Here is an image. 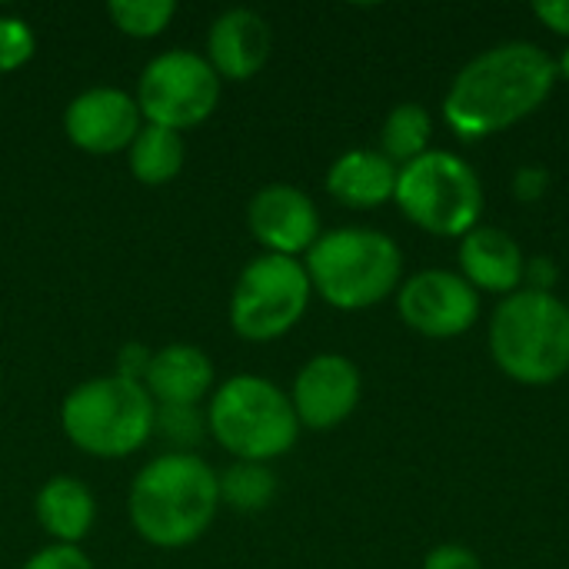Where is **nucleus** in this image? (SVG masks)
<instances>
[{
    "label": "nucleus",
    "mask_w": 569,
    "mask_h": 569,
    "mask_svg": "<svg viewBox=\"0 0 569 569\" xmlns=\"http://www.w3.org/2000/svg\"><path fill=\"white\" fill-rule=\"evenodd\" d=\"M557 63L530 40H507L477 53L450 83L443 120L460 140L493 137L547 103Z\"/></svg>",
    "instance_id": "f257e3e1"
},
{
    "label": "nucleus",
    "mask_w": 569,
    "mask_h": 569,
    "mask_svg": "<svg viewBox=\"0 0 569 569\" xmlns=\"http://www.w3.org/2000/svg\"><path fill=\"white\" fill-rule=\"evenodd\" d=\"M220 513V477L197 453H160L130 483L127 517L133 533L157 550L197 543Z\"/></svg>",
    "instance_id": "f03ea898"
},
{
    "label": "nucleus",
    "mask_w": 569,
    "mask_h": 569,
    "mask_svg": "<svg viewBox=\"0 0 569 569\" xmlns=\"http://www.w3.org/2000/svg\"><path fill=\"white\" fill-rule=\"evenodd\" d=\"M493 363L517 383L547 387L569 373V307L550 290H517L490 320Z\"/></svg>",
    "instance_id": "7ed1b4c3"
},
{
    "label": "nucleus",
    "mask_w": 569,
    "mask_h": 569,
    "mask_svg": "<svg viewBox=\"0 0 569 569\" xmlns=\"http://www.w3.org/2000/svg\"><path fill=\"white\" fill-rule=\"evenodd\" d=\"M207 433L237 463H270L293 450L300 420L290 393L257 373H237L207 400Z\"/></svg>",
    "instance_id": "20e7f679"
},
{
    "label": "nucleus",
    "mask_w": 569,
    "mask_h": 569,
    "mask_svg": "<svg viewBox=\"0 0 569 569\" xmlns=\"http://www.w3.org/2000/svg\"><path fill=\"white\" fill-rule=\"evenodd\" d=\"M67 440L93 460H123L143 450L157 427V403L140 380L107 373L77 383L60 403Z\"/></svg>",
    "instance_id": "39448f33"
},
{
    "label": "nucleus",
    "mask_w": 569,
    "mask_h": 569,
    "mask_svg": "<svg viewBox=\"0 0 569 569\" xmlns=\"http://www.w3.org/2000/svg\"><path fill=\"white\" fill-rule=\"evenodd\" d=\"M307 277L313 293H320L337 310H367L387 300L403 273L400 247L370 227H340L320 233L307 250Z\"/></svg>",
    "instance_id": "423d86ee"
},
{
    "label": "nucleus",
    "mask_w": 569,
    "mask_h": 569,
    "mask_svg": "<svg viewBox=\"0 0 569 569\" xmlns=\"http://www.w3.org/2000/svg\"><path fill=\"white\" fill-rule=\"evenodd\" d=\"M397 207L410 223L437 237H467L483 213V183L477 170L450 153L427 150L397 173Z\"/></svg>",
    "instance_id": "0eeeda50"
},
{
    "label": "nucleus",
    "mask_w": 569,
    "mask_h": 569,
    "mask_svg": "<svg viewBox=\"0 0 569 569\" xmlns=\"http://www.w3.org/2000/svg\"><path fill=\"white\" fill-rule=\"evenodd\" d=\"M310 297L313 287L300 260L260 253L240 270L233 283L227 307L230 330L247 343L280 340L303 320Z\"/></svg>",
    "instance_id": "6e6552de"
},
{
    "label": "nucleus",
    "mask_w": 569,
    "mask_h": 569,
    "mask_svg": "<svg viewBox=\"0 0 569 569\" xmlns=\"http://www.w3.org/2000/svg\"><path fill=\"white\" fill-rule=\"evenodd\" d=\"M220 87L223 80L203 53L173 47L157 53L140 70L133 97L147 123L183 133L213 117L220 103Z\"/></svg>",
    "instance_id": "1a4fd4ad"
},
{
    "label": "nucleus",
    "mask_w": 569,
    "mask_h": 569,
    "mask_svg": "<svg viewBox=\"0 0 569 569\" xmlns=\"http://www.w3.org/2000/svg\"><path fill=\"white\" fill-rule=\"evenodd\" d=\"M397 310L410 330L450 340L477 323L480 293L453 270H420L400 287Z\"/></svg>",
    "instance_id": "9d476101"
},
{
    "label": "nucleus",
    "mask_w": 569,
    "mask_h": 569,
    "mask_svg": "<svg viewBox=\"0 0 569 569\" xmlns=\"http://www.w3.org/2000/svg\"><path fill=\"white\" fill-rule=\"evenodd\" d=\"M143 127V113L137 97L120 87H90L77 93L63 110V133L67 140L93 157L127 153L133 137Z\"/></svg>",
    "instance_id": "9b49d317"
},
{
    "label": "nucleus",
    "mask_w": 569,
    "mask_h": 569,
    "mask_svg": "<svg viewBox=\"0 0 569 569\" xmlns=\"http://www.w3.org/2000/svg\"><path fill=\"white\" fill-rule=\"evenodd\" d=\"M360 370L353 360L340 357V353H320L313 360H307L293 380L290 390V403L293 413L300 420V430H333L343 420H350V413L360 403Z\"/></svg>",
    "instance_id": "f8f14e48"
},
{
    "label": "nucleus",
    "mask_w": 569,
    "mask_h": 569,
    "mask_svg": "<svg viewBox=\"0 0 569 569\" xmlns=\"http://www.w3.org/2000/svg\"><path fill=\"white\" fill-rule=\"evenodd\" d=\"M247 227L263 253L300 257L320 240V213L293 183H267L247 203Z\"/></svg>",
    "instance_id": "ddd939ff"
},
{
    "label": "nucleus",
    "mask_w": 569,
    "mask_h": 569,
    "mask_svg": "<svg viewBox=\"0 0 569 569\" xmlns=\"http://www.w3.org/2000/svg\"><path fill=\"white\" fill-rule=\"evenodd\" d=\"M270 47H273L270 23L250 7H230L210 23L203 57L220 80L243 83L267 67Z\"/></svg>",
    "instance_id": "4468645a"
},
{
    "label": "nucleus",
    "mask_w": 569,
    "mask_h": 569,
    "mask_svg": "<svg viewBox=\"0 0 569 569\" xmlns=\"http://www.w3.org/2000/svg\"><path fill=\"white\" fill-rule=\"evenodd\" d=\"M140 383L157 407H200L217 387V367L193 343H167L153 350Z\"/></svg>",
    "instance_id": "2eb2a0df"
},
{
    "label": "nucleus",
    "mask_w": 569,
    "mask_h": 569,
    "mask_svg": "<svg viewBox=\"0 0 569 569\" xmlns=\"http://www.w3.org/2000/svg\"><path fill=\"white\" fill-rule=\"evenodd\" d=\"M460 277L473 290L487 293H517L527 280V257L520 243L497 227H473L460 237Z\"/></svg>",
    "instance_id": "dca6fc26"
},
{
    "label": "nucleus",
    "mask_w": 569,
    "mask_h": 569,
    "mask_svg": "<svg viewBox=\"0 0 569 569\" xmlns=\"http://www.w3.org/2000/svg\"><path fill=\"white\" fill-rule=\"evenodd\" d=\"M33 513L40 530L63 547H80L97 520V500L87 483H80L70 473L50 477L37 497H33Z\"/></svg>",
    "instance_id": "f3484780"
},
{
    "label": "nucleus",
    "mask_w": 569,
    "mask_h": 569,
    "mask_svg": "<svg viewBox=\"0 0 569 569\" xmlns=\"http://www.w3.org/2000/svg\"><path fill=\"white\" fill-rule=\"evenodd\" d=\"M397 173L380 150H347L327 170V193L350 210H373L397 193Z\"/></svg>",
    "instance_id": "a211bd4d"
},
{
    "label": "nucleus",
    "mask_w": 569,
    "mask_h": 569,
    "mask_svg": "<svg viewBox=\"0 0 569 569\" xmlns=\"http://www.w3.org/2000/svg\"><path fill=\"white\" fill-rule=\"evenodd\" d=\"M183 163H187L183 133L167 130V127L143 123L140 133L133 137V143L127 147V170L143 187H163V183L177 180Z\"/></svg>",
    "instance_id": "6ab92c4d"
},
{
    "label": "nucleus",
    "mask_w": 569,
    "mask_h": 569,
    "mask_svg": "<svg viewBox=\"0 0 569 569\" xmlns=\"http://www.w3.org/2000/svg\"><path fill=\"white\" fill-rule=\"evenodd\" d=\"M433 117L423 103H397L380 130V153L397 167L413 163L430 150Z\"/></svg>",
    "instance_id": "aec40b11"
},
{
    "label": "nucleus",
    "mask_w": 569,
    "mask_h": 569,
    "mask_svg": "<svg viewBox=\"0 0 569 569\" xmlns=\"http://www.w3.org/2000/svg\"><path fill=\"white\" fill-rule=\"evenodd\" d=\"M220 477V507H233L237 513H260L277 497V477L267 463H233Z\"/></svg>",
    "instance_id": "412c9836"
},
{
    "label": "nucleus",
    "mask_w": 569,
    "mask_h": 569,
    "mask_svg": "<svg viewBox=\"0 0 569 569\" xmlns=\"http://www.w3.org/2000/svg\"><path fill=\"white\" fill-rule=\"evenodd\" d=\"M107 17L123 37L150 40V37H160L173 23L177 3L173 0H110Z\"/></svg>",
    "instance_id": "4be33fe9"
},
{
    "label": "nucleus",
    "mask_w": 569,
    "mask_h": 569,
    "mask_svg": "<svg viewBox=\"0 0 569 569\" xmlns=\"http://www.w3.org/2000/svg\"><path fill=\"white\" fill-rule=\"evenodd\" d=\"M153 433L170 440L173 453H193V447L207 433V417L200 413V407H157Z\"/></svg>",
    "instance_id": "5701e85b"
},
{
    "label": "nucleus",
    "mask_w": 569,
    "mask_h": 569,
    "mask_svg": "<svg viewBox=\"0 0 569 569\" xmlns=\"http://www.w3.org/2000/svg\"><path fill=\"white\" fill-rule=\"evenodd\" d=\"M37 53L33 27L23 17H0V73L27 67Z\"/></svg>",
    "instance_id": "b1692460"
},
{
    "label": "nucleus",
    "mask_w": 569,
    "mask_h": 569,
    "mask_svg": "<svg viewBox=\"0 0 569 569\" xmlns=\"http://www.w3.org/2000/svg\"><path fill=\"white\" fill-rule=\"evenodd\" d=\"M20 569H93V563H90V557L80 547L50 543V547L37 550Z\"/></svg>",
    "instance_id": "393cba45"
},
{
    "label": "nucleus",
    "mask_w": 569,
    "mask_h": 569,
    "mask_svg": "<svg viewBox=\"0 0 569 569\" xmlns=\"http://www.w3.org/2000/svg\"><path fill=\"white\" fill-rule=\"evenodd\" d=\"M423 569H483L477 553L467 550V547H457V543H447V547H437L427 553Z\"/></svg>",
    "instance_id": "a878e982"
},
{
    "label": "nucleus",
    "mask_w": 569,
    "mask_h": 569,
    "mask_svg": "<svg viewBox=\"0 0 569 569\" xmlns=\"http://www.w3.org/2000/svg\"><path fill=\"white\" fill-rule=\"evenodd\" d=\"M150 357H153V350H147L143 343H127L120 350V360H117V370L113 373L130 377V380H143V373L150 367Z\"/></svg>",
    "instance_id": "bb28decb"
},
{
    "label": "nucleus",
    "mask_w": 569,
    "mask_h": 569,
    "mask_svg": "<svg viewBox=\"0 0 569 569\" xmlns=\"http://www.w3.org/2000/svg\"><path fill=\"white\" fill-rule=\"evenodd\" d=\"M533 13L540 23H547L553 33L569 37V0H537Z\"/></svg>",
    "instance_id": "cd10ccee"
},
{
    "label": "nucleus",
    "mask_w": 569,
    "mask_h": 569,
    "mask_svg": "<svg viewBox=\"0 0 569 569\" xmlns=\"http://www.w3.org/2000/svg\"><path fill=\"white\" fill-rule=\"evenodd\" d=\"M513 193L520 200H540L547 193V170L540 167H523L513 180Z\"/></svg>",
    "instance_id": "c85d7f7f"
},
{
    "label": "nucleus",
    "mask_w": 569,
    "mask_h": 569,
    "mask_svg": "<svg viewBox=\"0 0 569 569\" xmlns=\"http://www.w3.org/2000/svg\"><path fill=\"white\" fill-rule=\"evenodd\" d=\"M530 277H537V280L530 283V290H547V293H550V287H553V280H557L550 260H533V263H527V280H530Z\"/></svg>",
    "instance_id": "c756f323"
},
{
    "label": "nucleus",
    "mask_w": 569,
    "mask_h": 569,
    "mask_svg": "<svg viewBox=\"0 0 569 569\" xmlns=\"http://www.w3.org/2000/svg\"><path fill=\"white\" fill-rule=\"evenodd\" d=\"M557 73H563L569 80V47L563 50V57H560V63H557Z\"/></svg>",
    "instance_id": "7c9ffc66"
}]
</instances>
